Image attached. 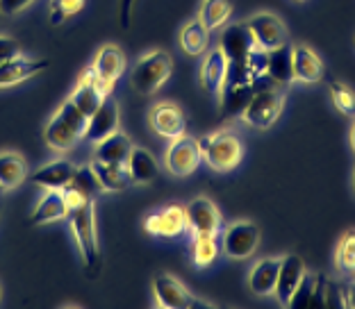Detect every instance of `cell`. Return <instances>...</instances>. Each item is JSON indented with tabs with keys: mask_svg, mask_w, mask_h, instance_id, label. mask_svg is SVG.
I'll return each mask as SVG.
<instances>
[{
	"mask_svg": "<svg viewBox=\"0 0 355 309\" xmlns=\"http://www.w3.org/2000/svg\"><path fill=\"white\" fill-rule=\"evenodd\" d=\"M125 168L130 173L132 184H141V186L155 182V177L159 175V161L155 159V154L141 148V145H132L130 157L125 161Z\"/></svg>",
	"mask_w": 355,
	"mask_h": 309,
	"instance_id": "27",
	"label": "cell"
},
{
	"mask_svg": "<svg viewBox=\"0 0 355 309\" xmlns=\"http://www.w3.org/2000/svg\"><path fill=\"white\" fill-rule=\"evenodd\" d=\"M294 3H308V0H294Z\"/></svg>",
	"mask_w": 355,
	"mask_h": 309,
	"instance_id": "44",
	"label": "cell"
},
{
	"mask_svg": "<svg viewBox=\"0 0 355 309\" xmlns=\"http://www.w3.org/2000/svg\"><path fill=\"white\" fill-rule=\"evenodd\" d=\"M76 168L78 166L73 161H69L67 157H58V159L46 161L42 168H37L35 173L28 177L39 189H64V186L71 182V177H73Z\"/></svg>",
	"mask_w": 355,
	"mask_h": 309,
	"instance_id": "23",
	"label": "cell"
},
{
	"mask_svg": "<svg viewBox=\"0 0 355 309\" xmlns=\"http://www.w3.org/2000/svg\"><path fill=\"white\" fill-rule=\"evenodd\" d=\"M0 298H3V287H0Z\"/></svg>",
	"mask_w": 355,
	"mask_h": 309,
	"instance_id": "46",
	"label": "cell"
},
{
	"mask_svg": "<svg viewBox=\"0 0 355 309\" xmlns=\"http://www.w3.org/2000/svg\"><path fill=\"white\" fill-rule=\"evenodd\" d=\"M305 271H308V268H305V262L298 255H282L278 282H276V289H273V296L278 298V303L282 307H289V300L296 294Z\"/></svg>",
	"mask_w": 355,
	"mask_h": 309,
	"instance_id": "21",
	"label": "cell"
},
{
	"mask_svg": "<svg viewBox=\"0 0 355 309\" xmlns=\"http://www.w3.org/2000/svg\"><path fill=\"white\" fill-rule=\"evenodd\" d=\"M16 55H21L19 44H16L12 37L0 35V64L7 62V60H12V57H16Z\"/></svg>",
	"mask_w": 355,
	"mask_h": 309,
	"instance_id": "39",
	"label": "cell"
},
{
	"mask_svg": "<svg viewBox=\"0 0 355 309\" xmlns=\"http://www.w3.org/2000/svg\"><path fill=\"white\" fill-rule=\"evenodd\" d=\"M121 125V109H119V103L107 96L105 103L96 109L92 116H89V127H87V136L92 143H98L103 141L105 136H110L112 132H116Z\"/></svg>",
	"mask_w": 355,
	"mask_h": 309,
	"instance_id": "22",
	"label": "cell"
},
{
	"mask_svg": "<svg viewBox=\"0 0 355 309\" xmlns=\"http://www.w3.org/2000/svg\"><path fill=\"white\" fill-rule=\"evenodd\" d=\"M266 80H271L278 87H287L294 82L292 46L289 44L273 48V51H266Z\"/></svg>",
	"mask_w": 355,
	"mask_h": 309,
	"instance_id": "31",
	"label": "cell"
},
{
	"mask_svg": "<svg viewBox=\"0 0 355 309\" xmlns=\"http://www.w3.org/2000/svg\"><path fill=\"white\" fill-rule=\"evenodd\" d=\"M35 0H0V14L5 16H16L21 12H26Z\"/></svg>",
	"mask_w": 355,
	"mask_h": 309,
	"instance_id": "38",
	"label": "cell"
},
{
	"mask_svg": "<svg viewBox=\"0 0 355 309\" xmlns=\"http://www.w3.org/2000/svg\"><path fill=\"white\" fill-rule=\"evenodd\" d=\"M132 10H135V0H121L119 3V19L121 28H130L132 26Z\"/></svg>",
	"mask_w": 355,
	"mask_h": 309,
	"instance_id": "40",
	"label": "cell"
},
{
	"mask_svg": "<svg viewBox=\"0 0 355 309\" xmlns=\"http://www.w3.org/2000/svg\"><path fill=\"white\" fill-rule=\"evenodd\" d=\"M232 14H235V0H200L196 19L209 32H216L228 26Z\"/></svg>",
	"mask_w": 355,
	"mask_h": 309,
	"instance_id": "33",
	"label": "cell"
},
{
	"mask_svg": "<svg viewBox=\"0 0 355 309\" xmlns=\"http://www.w3.org/2000/svg\"><path fill=\"white\" fill-rule=\"evenodd\" d=\"M87 0H51V10H48V19L53 26H62L64 21L73 19L85 10Z\"/></svg>",
	"mask_w": 355,
	"mask_h": 309,
	"instance_id": "37",
	"label": "cell"
},
{
	"mask_svg": "<svg viewBox=\"0 0 355 309\" xmlns=\"http://www.w3.org/2000/svg\"><path fill=\"white\" fill-rule=\"evenodd\" d=\"M48 67H51V64H48V60H42V57L16 55L12 60L0 64V89H10V87L28 82V80L42 76Z\"/></svg>",
	"mask_w": 355,
	"mask_h": 309,
	"instance_id": "15",
	"label": "cell"
},
{
	"mask_svg": "<svg viewBox=\"0 0 355 309\" xmlns=\"http://www.w3.org/2000/svg\"><path fill=\"white\" fill-rule=\"evenodd\" d=\"M335 268L340 275L355 278V230H346L335 248Z\"/></svg>",
	"mask_w": 355,
	"mask_h": 309,
	"instance_id": "35",
	"label": "cell"
},
{
	"mask_svg": "<svg viewBox=\"0 0 355 309\" xmlns=\"http://www.w3.org/2000/svg\"><path fill=\"white\" fill-rule=\"evenodd\" d=\"M353 189H355V168H353Z\"/></svg>",
	"mask_w": 355,
	"mask_h": 309,
	"instance_id": "43",
	"label": "cell"
},
{
	"mask_svg": "<svg viewBox=\"0 0 355 309\" xmlns=\"http://www.w3.org/2000/svg\"><path fill=\"white\" fill-rule=\"evenodd\" d=\"M244 23L248 32H251L255 46L262 48V51H273V48L285 46L289 39L285 23L271 12H257L253 16H248Z\"/></svg>",
	"mask_w": 355,
	"mask_h": 309,
	"instance_id": "10",
	"label": "cell"
},
{
	"mask_svg": "<svg viewBox=\"0 0 355 309\" xmlns=\"http://www.w3.org/2000/svg\"><path fill=\"white\" fill-rule=\"evenodd\" d=\"M200 161L203 159H200L198 139H193L191 134L184 132L168 141V148L164 152V168L173 177H189L198 170Z\"/></svg>",
	"mask_w": 355,
	"mask_h": 309,
	"instance_id": "8",
	"label": "cell"
},
{
	"mask_svg": "<svg viewBox=\"0 0 355 309\" xmlns=\"http://www.w3.org/2000/svg\"><path fill=\"white\" fill-rule=\"evenodd\" d=\"M173 76V60L166 51H148L130 69V87L137 94L150 96L159 91Z\"/></svg>",
	"mask_w": 355,
	"mask_h": 309,
	"instance_id": "6",
	"label": "cell"
},
{
	"mask_svg": "<svg viewBox=\"0 0 355 309\" xmlns=\"http://www.w3.org/2000/svg\"><path fill=\"white\" fill-rule=\"evenodd\" d=\"M328 94L337 112L355 118V91L349 85L340 82V80H328Z\"/></svg>",
	"mask_w": 355,
	"mask_h": 309,
	"instance_id": "36",
	"label": "cell"
},
{
	"mask_svg": "<svg viewBox=\"0 0 355 309\" xmlns=\"http://www.w3.org/2000/svg\"><path fill=\"white\" fill-rule=\"evenodd\" d=\"M253 91H255V82L228 76L219 100H216L221 105V118L241 116V112L246 109V105H248V100H251Z\"/></svg>",
	"mask_w": 355,
	"mask_h": 309,
	"instance_id": "20",
	"label": "cell"
},
{
	"mask_svg": "<svg viewBox=\"0 0 355 309\" xmlns=\"http://www.w3.org/2000/svg\"><path fill=\"white\" fill-rule=\"evenodd\" d=\"M28 161L14 150L0 152V186L3 191H12L28 180Z\"/></svg>",
	"mask_w": 355,
	"mask_h": 309,
	"instance_id": "32",
	"label": "cell"
},
{
	"mask_svg": "<svg viewBox=\"0 0 355 309\" xmlns=\"http://www.w3.org/2000/svg\"><path fill=\"white\" fill-rule=\"evenodd\" d=\"M285 103H287L285 87L273 85L271 80L264 78L255 85L251 100H248L246 109L241 112L239 118L255 130H269L280 118L282 109H285Z\"/></svg>",
	"mask_w": 355,
	"mask_h": 309,
	"instance_id": "3",
	"label": "cell"
},
{
	"mask_svg": "<svg viewBox=\"0 0 355 309\" xmlns=\"http://www.w3.org/2000/svg\"><path fill=\"white\" fill-rule=\"evenodd\" d=\"M292 73L298 85H317L326 78V67L314 48L296 44L292 46Z\"/></svg>",
	"mask_w": 355,
	"mask_h": 309,
	"instance_id": "16",
	"label": "cell"
},
{
	"mask_svg": "<svg viewBox=\"0 0 355 309\" xmlns=\"http://www.w3.org/2000/svg\"><path fill=\"white\" fill-rule=\"evenodd\" d=\"M349 141H351V148L355 150V121H353V125H351V134H349Z\"/></svg>",
	"mask_w": 355,
	"mask_h": 309,
	"instance_id": "42",
	"label": "cell"
},
{
	"mask_svg": "<svg viewBox=\"0 0 355 309\" xmlns=\"http://www.w3.org/2000/svg\"><path fill=\"white\" fill-rule=\"evenodd\" d=\"M178 44H180V51L189 57H200L209 51V44H212V32H209L198 19H191L182 26L180 35H178Z\"/></svg>",
	"mask_w": 355,
	"mask_h": 309,
	"instance_id": "29",
	"label": "cell"
},
{
	"mask_svg": "<svg viewBox=\"0 0 355 309\" xmlns=\"http://www.w3.org/2000/svg\"><path fill=\"white\" fill-rule=\"evenodd\" d=\"M148 125L157 136L171 141L175 136L187 132V116H184V112L178 103L162 100L148 109Z\"/></svg>",
	"mask_w": 355,
	"mask_h": 309,
	"instance_id": "11",
	"label": "cell"
},
{
	"mask_svg": "<svg viewBox=\"0 0 355 309\" xmlns=\"http://www.w3.org/2000/svg\"><path fill=\"white\" fill-rule=\"evenodd\" d=\"M280 264H282V255L257 259L251 266V271H248V278H246L248 289H251L255 296H273V289H276L278 273H280Z\"/></svg>",
	"mask_w": 355,
	"mask_h": 309,
	"instance_id": "24",
	"label": "cell"
},
{
	"mask_svg": "<svg viewBox=\"0 0 355 309\" xmlns=\"http://www.w3.org/2000/svg\"><path fill=\"white\" fill-rule=\"evenodd\" d=\"M89 69L98 76V80L110 89V94H112L116 82L121 80V76L125 73V55L116 44H107L94 55L92 67Z\"/></svg>",
	"mask_w": 355,
	"mask_h": 309,
	"instance_id": "17",
	"label": "cell"
},
{
	"mask_svg": "<svg viewBox=\"0 0 355 309\" xmlns=\"http://www.w3.org/2000/svg\"><path fill=\"white\" fill-rule=\"evenodd\" d=\"M130 150H132L130 136L116 130L110 136H105L103 141L94 143V159L110 161V164H125L128 157H130Z\"/></svg>",
	"mask_w": 355,
	"mask_h": 309,
	"instance_id": "30",
	"label": "cell"
},
{
	"mask_svg": "<svg viewBox=\"0 0 355 309\" xmlns=\"http://www.w3.org/2000/svg\"><path fill=\"white\" fill-rule=\"evenodd\" d=\"M253 37L248 32L246 23H232V26H225L221 32V44L219 48L225 53L230 64L235 62H244L246 55L253 51Z\"/></svg>",
	"mask_w": 355,
	"mask_h": 309,
	"instance_id": "25",
	"label": "cell"
},
{
	"mask_svg": "<svg viewBox=\"0 0 355 309\" xmlns=\"http://www.w3.org/2000/svg\"><path fill=\"white\" fill-rule=\"evenodd\" d=\"M69 218V205L64 200L62 189H44V196L39 198L37 207L32 209V225H48Z\"/></svg>",
	"mask_w": 355,
	"mask_h": 309,
	"instance_id": "26",
	"label": "cell"
},
{
	"mask_svg": "<svg viewBox=\"0 0 355 309\" xmlns=\"http://www.w3.org/2000/svg\"><path fill=\"white\" fill-rule=\"evenodd\" d=\"M62 193H64V200H67L69 211H71V209L83 207L89 200H94L98 193H103V189H101V182L92 170V166H78L73 177H71V182L64 186Z\"/></svg>",
	"mask_w": 355,
	"mask_h": 309,
	"instance_id": "18",
	"label": "cell"
},
{
	"mask_svg": "<svg viewBox=\"0 0 355 309\" xmlns=\"http://www.w3.org/2000/svg\"><path fill=\"white\" fill-rule=\"evenodd\" d=\"M144 230L157 239H175L187 232V216L182 205H164L144 218Z\"/></svg>",
	"mask_w": 355,
	"mask_h": 309,
	"instance_id": "12",
	"label": "cell"
},
{
	"mask_svg": "<svg viewBox=\"0 0 355 309\" xmlns=\"http://www.w3.org/2000/svg\"><path fill=\"white\" fill-rule=\"evenodd\" d=\"M198 148L205 166L216 170V173H228V170L237 168L246 154L241 136L237 132H230V130H214V132L205 134L198 141Z\"/></svg>",
	"mask_w": 355,
	"mask_h": 309,
	"instance_id": "4",
	"label": "cell"
},
{
	"mask_svg": "<svg viewBox=\"0 0 355 309\" xmlns=\"http://www.w3.org/2000/svg\"><path fill=\"white\" fill-rule=\"evenodd\" d=\"M0 214H3V207H0Z\"/></svg>",
	"mask_w": 355,
	"mask_h": 309,
	"instance_id": "47",
	"label": "cell"
},
{
	"mask_svg": "<svg viewBox=\"0 0 355 309\" xmlns=\"http://www.w3.org/2000/svg\"><path fill=\"white\" fill-rule=\"evenodd\" d=\"M292 309H326V307H346L344 287L328 280L324 273L305 271L296 294L289 300Z\"/></svg>",
	"mask_w": 355,
	"mask_h": 309,
	"instance_id": "5",
	"label": "cell"
},
{
	"mask_svg": "<svg viewBox=\"0 0 355 309\" xmlns=\"http://www.w3.org/2000/svg\"><path fill=\"white\" fill-rule=\"evenodd\" d=\"M3 193H5V191H3V186H0V196H3Z\"/></svg>",
	"mask_w": 355,
	"mask_h": 309,
	"instance_id": "45",
	"label": "cell"
},
{
	"mask_svg": "<svg viewBox=\"0 0 355 309\" xmlns=\"http://www.w3.org/2000/svg\"><path fill=\"white\" fill-rule=\"evenodd\" d=\"M87 127H89V116L67 98L46 123L44 141L55 152H69L87 136Z\"/></svg>",
	"mask_w": 355,
	"mask_h": 309,
	"instance_id": "2",
	"label": "cell"
},
{
	"mask_svg": "<svg viewBox=\"0 0 355 309\" xmlns=\"http://www.w3.org/2000/svg\"><path fill=\"white\" fill-rule=\"evenodd\" d=\"M107 96H112L110 89L101 82L98 76H96L92 69H85L83 76L78 78V82L73 87V94L69 96V100L73 103L83 114L92 116V114L105 103Z\"/></svg>",
	"mask_w": 355,
	"mask_h": 309,
	"instance_id": "14",
	"label": "cell"
},
{
	"mask_svg": "<svg viewBox=\"0 0 355 309\" xmlns=\"http://www.w3.org/2000/svg\"><path fill=\"white\" fill-rule=\"evenodd\" d=\"M262 232L253 221H232L221 230V250L228 259H248L260 248Z\"/></svg>",
	"mask_w": 355,
	"mask_h": 309,
	"instance_id": "7",
	"label": "cell"
},
{
	"mask_svg": "<svg viewBox=\"0 0 355 309\" xmlns=\"http://www.w3.org/2000/svg\"><path fill=\"white\" fill-rule=\"evenodd\" d=\"M69 225L71 234L76 239L83 268L89 280H96L103 266V253L98 241V227H96V202L89 200L83 207L69 211Z\"/></svg>",
	"mask_w": 355,
	"mask_h": 309,
	"instance_id": "1",
	"label": "cell"
},
{
	"mask_svg": "<svg viewBox=\"0 0 355 309\" xmlns=\"http://www.w3.org/2000/svg\"><path fill=\"white\" fill-rule=\"evenodd\" d=\"M189 234H219L223 230V214L207 196H196L184 205Z\"/></svg>",
	"mask_w": 355,
	"mask_h": 309,
	"instance_id": "9",
	"label": "cell"
},
{
	"mask_svg": "<svg viewBox=\"0 0 355 309\" xmlns=\"http://www.w3.org/2000/svg\"><path fill=\"white\" fill-rule=\"evenodd\" d=\"M153 296H155V307L164 309H191L193 296L184 284L173 278L171 273H157L150 282Z\"/></svg>",
	"mask_w": 355,
	"mask_h": 309,
	"instance_id": "13",
	"label": "cell"
},
{
	"mask_svg": "<svg viewBox=\"0 0 355 309\" xmlns=\"http://www.w3.org/2000/svg\"><path fill=\"white\" fill-rule=\"evenodd\" d=\"M219 234H191L189 257L196 268H209L219 257Z\"/></svg>",
	"mask_w": 355,
	"mask_h": 309,
	"instance_id": "34",
	"label": "cell"
},
{
	"mask_svg": "<svg viewBox=\"0 0 355 309\" xmlns=\"http://www.w3.org/2000/svg\"><path fill=\"white\" fill-rule=\"evenodd\" d=\"M228 71L230 62L221 48H212V51L205 53V60L200 64V85L214 100H219L225 80H228Z\"/></svg>",
	"mask_w": 355,
	"mask_h": 309,
	"instance_id": "19",
	"label": "cell"
},
{
	"mask_svg": "<svg viewBox=\"0 0 355 309\" xmlns=\"http://www.w3.org/2000/svg\"><path fill=\"white\" fill-rule=\"evenodd\" d=\"M344 303H346V307L355 309V280L344 284Z\"/></svg>",
	"mask_w": 355,
	"mask_h": 309,
	"instance_id": "41",
	"label": "cell"
},
{
	"mask_svg": "<svg viewBox=\"0 0 355 309\" xmlns=\"http://www.w3.org/2000/svg\"><path fill=\"white\" fill-rule=\"evenodd\" d=\"M89 166H92L96 177H98L103 193H121V191H125L128 186H132L130 173H128L125 164H110V161L92 159Z\"/></svg>",
	"mask_w": 355,
	"mask_h": 309,
	"instance_id": "28",
	"label": "cell"
}]
</instances>
